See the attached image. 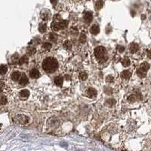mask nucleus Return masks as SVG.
Instances as JSON below:
<instances>
[{
    "instance_id": "11",
    "label": "nucleus",
    "mask_w": 151,
    "mask_h": 151,
    "mask_svg": "<svg viewBox=\"0 0 151 151\" xmlns=\"http://www.w3.org/2000/svg\"><path fill=\"white\" fill-rule=\"evenodd\" d=\"M121 77H122V78L123 79H128L132 77V73H131V71L128 70H124L122 72V73H121Z\"/></svg>"
},
{
    "instance_id": "24",
    "label": "nucleus",
    "mask_w": 151,
    "mask_h": 151,
    "mask_svg": "<svg viewBox=\"0 0 151 151\" xmlns=\"http://www.w3.org/2000/svg\"><path fill=\"white\" fill-rule=\"evenodd\" d=\"M79 79H80L82 81H85L87 79V78H88V75H87V73H84V72H82V73H81L80 74H79Z\"/></svg>"
},
{
    "instance_id": "16",
    "label": "nucleus",
    "mask_w": 151,
    "mask_h": 151,
    "mask_svg": "<svg viewBox=\"0 0 151 151\" xmlns=\"http://www.w3.org/2000/svg\"><path fill=\"white\" fill-rule=\"evenodd\" d=\"M37 52V49L36 48H34L33 46H30L28 48H27V53H28L29 55H33Z\"/></svg>"
},
{
    "instance_id": "6",
    "label": "nucleus",
    "mask_w": 151,
    "mask_h": 151,
    "mask_svg": "<svg viewBox=\"0 0 151 151\" xmlns=\"http://www.w3.org/2000/svg\"><path fill=\"white\" fill-rule=\"evenodd\" d=\"M30 77L33 79H37L40 77V73H39L38 70L33 69L31 70L30 72Z\"/></svg>"
},
{
    "instance_id": "1",
    "label": "nucleus",
    "mask_w": 151,
    "mask_h": 151,
    "mask_svg": "<svg viewBox=\"0 0 151 151\" xmlns=\"http://www.w3.org/2000/svg\"><path fill=\"white\" fill-rule=\"evenodd\" d=\"M58 63L57 60L53 57H48L42 63V68L47 73H53L57 68Z\"/></svg>"
},
{
    "instance_id": "13",
    "label": "nucleus",
    "mask_w": 151,
    "mask_h": 151,
    "mask_svg": "<svg viewBox=\"0 0 151 151\" xmlns=\"http://www.w3.org/2000/svg\"><path fill=\"white\" fill-rule=\"evenodd\" d=\"M50 17V12H48V10H44L43 12H42V18L44 21H47L48 20V18Z\"/></svg>"
},
{
    "instance_id": "5",
    "label": "nucleus",
    "mask_w": 151,
    "mask_h": 151,
    "mask_svg": "<svg viewBox=\"0 0 151 151\" xmlns=\"http://www.w3.org/2000/svg\"><path fill=\"white\" fill-rule=\"evenodd\" d=\"M93 19V15L91 12H85L84 14V20L86 23H90Z\"/></svg>"
},
{
    "instance_id": "10",
    "label": "nucleus",
    "mask_w": 151,
    "mask_h": 151,
    "mask_svg": "<svg viewBox=\"0 0 151 151\" xmlns=\"http://www.w3.org/2000/svg\"><path fill=\"white\" fill-rule=\"evenodd\" d=\"M138 49H139V46H138V45L137 44V43L133 42V43H132V44L130 45L129 50H130V52H132V53H135V52H138Z\"/></svg>"
},
{
    "instance_id": "21",
    "label": "nucleus",
    "mask_w": 151,
    "mask_h": 151,
    "mask_svg": "<svg viewBox=\"0 0 151 151\" xmlns=\"http://www.w3.org/2000/svg\"><path fill=\"white\" fill-rule=\"evenodd\" d=\"M39 32L42 33H45V32L47 30V25H46V23H42V24H41L40 26H39Z\"/></svg>"
},
{
    "instance_id": "7",
    "label": "nucleus",
    "mask_w": 151,
    "mask_h": 151,
    "mask_svg": "<svg viewBox=\"0 0 151 151\" xmlns=\"http://www.w3.org/2000/svg\"><path fill=\"white\" fill-rule=\"evenodd\" d=\"M28 82H29V80H28V78H27V77L26 76V75L23 74V73L19 79V84L21 85H26L28 83Z\"/></svg>"
},
{
    "instance_id": "2",
    "label": "nucleus",
    "mask_w": 151,
    "mask_h": 151,
    "mask_svg": "<svg viewBox=\"0 0 151 151\" xmlns=\"http://www.w3.org/2000/svg\"><path fill=\"white\" fill-rule=\"evenodd\" d=\"M107 50L103 46H98L94 49V55L96 59L100 63H104L107 60Z\"/></svg>"
},
{
    "instance_id": "25",
    "label": "nucleus",
    "mask_w": 151,
    "mask_h": 151,
    "mask_svg": "<svg viewBox=\"0 0 151 151\" xmlns=\"http://www.w3.org/2000/svg\"><path fill=\"white\" fill-rule=\"evenodd\" d=\"M42 48H43L44 50H46V51H48V50H50L52 48V45L50 44V43H48V42H46V43H44L43 46H42Z\"/></svg>"
},
{
    "instance_id": "27",
    "label": "nucleus",
    "mask_w": 151,
    "mask_h": 151,
    "mask_svg": "<svg viewBox=\"0 0 151 151\" xmlns=\"http://www.w3.org/2000/svg\"><path fill=\"white\" fill-rule=\"evenodd\" d=\"M6 103H7V98H6V97L2 96V97L0 98V104H1V105H5Z\"/></svg>"
},
{
    "instance_id": "28",
    "label": "nucleus",
    "mask_w": 151,
    "mask_h": 151,
    "mask_svg": "<svg viewBox=\"0 0 151 151\" xmlns=\"http://www.w3.org/2000/svg\"><path fill=\"white\" fill-rule=\"evenodd\" d=\"M79 41H80V42H82V43H84V42H85V41H86L85 34H84V33H82V34H81L80 37H79Z\"/></svg>"
},
{
    "instance_id": "12",
    "label": "nucleus",
    "mask_w": 151,
    "mask_h": 151,
    "mask_svg": "<svg viewBox=\"0 0 151 151\" xmlns=\"http://www.w3.org/2000/svg\"><path fill=\"white\" fill-rule=\"evenodd\" d=\"M21 73L18 72V71H15V72H14V73L12 74V80L15 81V82L17 80H19L20 78H21Z\"/></svg>"
},
{
    "instance_id": "29",
    "label": "nucleus",
    "mask_w": 151,
    "mask_h": 151,
    "mask_svg": "<svg viewBox=\"0 0 151 151\" xmlns=\"http://www.w3.org/2000/svg\"><path fill=\"white\" fill-rule=\"evenodd\" d=\"M128 101H130V102L135 101H136L135 95H134V94H132V95L129 96V97L128 98Z\"/></svg>"
},
{
    "instance_id": "34",
    "label": "nucleus",
    "mask_w": 151,
    "mask_h": 151,
    "mask_svg": "<svg viewBox=\"0 0 151 151\" xmlns=\"http://www.w3.org/2000/svg\"><path fill=\"white\" fill-rule=\"evenodd\" d=\"M51 1V2H52V4L53 5H56L57 4V0H50Z\"/></svg>"
},
{
    "instance_id": "14",
    "label": "nucleus",
    "mask_w": 151,
    "mask_h": 151,
    "mask_svg": "<svg viewBox=\"0 0 151 151\" xmlns=\"http://www.w3.org/2000/svg\"><path fill=\"white\" fill-rule=\"evenodd\" d=\"M63 78L61 77H57L54 79V83H55L57 85L61 86L63 85Z\"/></svg>"
},
{
    "instance_id": "32",
    "label": "nucleus",
    "mask_w": 151,
    "mask_h": 151,
    "mask_svg": "<svg viewBox=\"0 0 151 151\" xmlns=\"http://www.w3.org/2000/svg\"><path fill=\"white\" fill-rule=\"evenodd\" d=\"M110 103V106H113V103H115L114 100H109V101H107V103Z\"/></svg>"
},
{
    "instance_id": "18",
    "label": "nucleus",
    "mask_w": 151,
    "mask_h": 151,
    "mask_svg": "<svg viewBox=\"0 0 151 151\" xmlns=\"http://www.w3.org/2000/svg\"><path fill=\"white\" fill-rule=\"evenodd\" d=\"M20 94H21V97H23V98H27V97L30 95V92L27 89H23L22 90V91H21Z\"/></svg>"
},
{
    "instance_id": "20",
    "label": "nucleus",
    "mask_w": 151,
    "mask_h": 151,
    "mask_svg": "<svg viewBox=\"0 0 151 151\" xmlns=\"http://www.w3.org/2000/svg\"><path fill=\"white\" fill-rule=\"evenodd\" d=\"M8 68L6 65H1L0 66V75H5L7 73Z\"/></svg>"
},
{
    "instance_id": "3",
    "label": "nucleus",
    "mask_w": 151,
    "mask_h": 151,
    "mask_svg": "<svg viewBox=\"0 0 151 151\" xmlns=\"http://www.w3.org/2000/svg\"><path fill=\"white\" fill-rule=\"evenodd\" d=\"M150 65L147 62H144V63H142L140 66V67L137 70V74H138V77H140L141 78H143V77H146L147 75V70H149Z\"/></svg>"
},
{
    "instance_id": "26",
    "label": "nucleus",
    "mask_w": 151,
    "mask_h": 151,
    "mask_svg": "<svg viewBox=\"0 0 151 151\" xmlns=\"http://www.w3.org/2000/svg\"><path fill=\"white\" fill-rule=\"evenodd\" d=\"M49 38L52 41H53V42H56L57 39V34H55V33H50V36H49Z\"/></svg>"
},
{
    "instance_id": "8",
    "label": "nucleus",
    "mask_w": 151,
    "mask_h": 151,
    "mask_svg": "<svg viewBox=\"0 0 151 151\" xmlns=\"http://www.w3.org/2000/svg\"><path fill=\"white\" fill-rule=\"evenodd\" d=\"M86 94L89 98H93V97L96 96V94H97V91L94 89V88H88L87 90V92H86Z\"/></svg>"
},
{
    "instance_id": "19",
    "label": "nucleus",
    "mask_w": 151,
    "mask_h": 151,
    "mask_svg": "<svg viewBox=\"0 0 151 151\" xmlns=\"http://www.w3.org/2000/svg\"><path fill=\"white\" fill-rule=\"evenodd\" d=\"M103 2L102 0H98L95 3V8L97 10H100L101 8L103 7Z\"/></svg>"
},
{
    "instance_id": "9",
    "label": "nucleus",
    "mask_w": 151,
    "mask_h": 151,
    "mask_svg": "<svg viewBox=\"0 0 151 151\" xmlns=\"http://www.w3.org/2000/svg\"><path fill=\"white\" fill-rule=\"evenodd\" d=\"M99 32H100V28L98 25L96 24L93 25V26H92V27L90 28V33H92V34L97 35L98 33H99Z\"/></svg>"
},
{
    "instance_id": "30",
    "label": "nucleus",
    "mask_w": 151,
    "mask_h": 151,
    "mask_svg": "<svg viewBox=\"0 0 151 151\" xmlns=\"http://www.w3.org/2000/svg\"><path fill=\"white\" fill-rule=\"evenodd\" d=\"M113 80H114V78H113V77H112V76H108V77H107V79H106V81H107V82H109V83L113 82Z\"/></svg>"
},
{
    "instance_id": "23",
    "label": "nucleus",
    "mask_w": 151,
    "mask_h": 151,
    "mask_svg": "<svg viewBox=\"0 0 151 151\" xmlns=\"http://www.w3.org/2000/svg\"><path fill=\"white\" fill-rule=\"evenodd\" d=\"M63 46H64V48L67 50H70L72 48V44H71V42L69 40L66 41Z\"/></svg>"
},
{
    "instance_id": "4",
    "label": "nucleus",
    "mask_w": 151,
    "mask_h": 151,
    "mask_svg": "<svg viewBox=\"0 0 151 151\" xmlns=\"http://www.w3.org/2000/svg\"><path fill=\"white\" fill-rule=\"evenodd\" d=\"M13 120L17 124L24 125L28 123V118L25 117L24 115H17L15 117H14Z\"/></svg>"
},
{
    "instance_id": "22",
    "label": "nucleus",
    "mask_w": 151,
    "mask_h": 151,
    "mask_svg": "<svg viewBox=\"0 0 151 151\" xmlns=\"http://www.w3.org/2000/svg\"><path fill=\"white\" fill-rule=\"evenodd\" d=\"M122 64L124 67H128V66L130 65V60L128 59V57H125L124 59L122 61Z\"/></svg>"
},
{
    "instance_id": "15",
    "label": "nucleus",
    "mask_w": 151,
    "mask_h": 151,
    "mask_svg": "<svg viewBox=\"0 0 151 151\" xmlns=\"http://www.w3.org/2000/svg\"><path fill=\"white\" fill-rule=\"evenodd\" d=\"M68 25V22L67 21H58V26L60 27V30H63V29H65Z\"/></svg>"
},
{
    "instance_id": "31",
    "label": "nucleus",
    "mask_w": 151,
    "mask_h": 151,
    "mask_svg": "<svg viewBox=\"0 0 151 151\" xmlns=\"http://www.w3.org/2000/svg\"><path fill=\"white\" fill-rule=\"evenodd\" d=\"M117 49H118L119 52H120V53H122V52H124L125 48H124V47H123V46H119L118 47H117Z\"/></svg>"
},
{
    "instance_id": "17",
    "label": "nucleus",
    "mask_w": 151,
    "mask_h": 151,
    "mask_svg": "<svg viewBox=\"0 0 151 151\" xmlns=\"http://www.w3.org/2000/svg\"><path fill=\"white\" fill-rule=\"evenodd\" d=\"M29 61L28 57L27 56H23V57L20 58L19 60V64L22 65V64H24V63H27Z\"/></svg>"
},
{
    "instance_id": "33",
    "label": "nucleus",
    "mask_w": 151,
    "mask_h": 151,
    "mask_svg": "<svg viewBox=\"0 0 151 151\" xmlns=\"http://www.w3.org/2000/svg\"><path fill=\"white\" fill-rule=\"evenodd\" d=\"M147 56H148V57H150V58L151 59V49L149 50L148 52H147Z\"/></svg>"
}]
</instances>
